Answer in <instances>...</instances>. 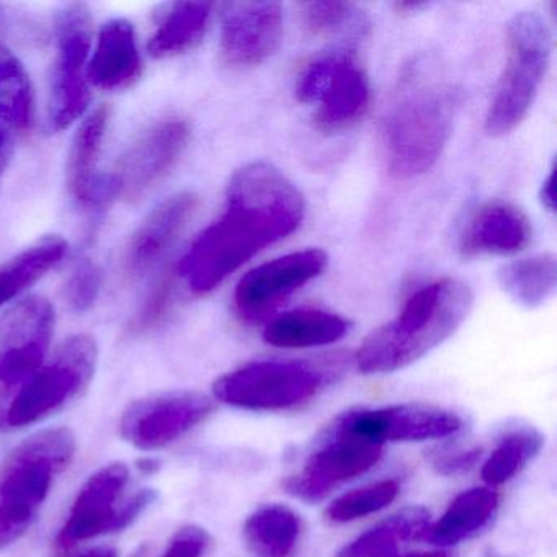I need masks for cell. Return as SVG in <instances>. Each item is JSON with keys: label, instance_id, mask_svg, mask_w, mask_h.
I'll return each mask as SVG.
<instances>
[{"label": "cell", "instance_id": "ffe728a7", "mask_svg": "<svg viewBox=\"0 0 557 557\" xmlns=\"http://www.w3.org/2000/svg\"><path fill=\"white\" fill-rule=\"evenodd\" d=\"M109 107H99L84 120L67 156L66 181L73 197L84 207L115 200L109 174H99L100 151L109 126Z\"/></svg>", "mask_w": 557, "mask_h": 557}, {"label": "cell", "instance_id": "b9f144b4", "mask_svg": "<svg viewBox=\"0 0 557 557\" xmlns=\"http://www.w3.org/2000/svg\"><path fill=\"white\" fill-rule=\"evenodd\" d=\"M404 557H449V554L446 550H430V553L407 554Z\"/></svg>", "mask_w": 557, "mask_h": 557}, {"label": "cell", "instance_id": "d6a6232c", "mask_svg": "<svg viewBox=\"0 0 557 557\" xmlns=\"http://www.w3.org/2000/svg\"><path fill=\"white\" fill-rule=\"evenodd\" d=\"M102 288V273L90 260H83L67 282V299L76 311H87L96 305Z\"/></svg>", "mask_w": 557, "mask_h": 557}, {"label": "cell", "instance_id": "4fadbf2b", "mask_svg": "<svg viewBox=\"0 0 557 557\" xmlns=\"http://www.w3.org/2000/svg\"><path fill=\"white\" fill-rule=\"evenodd\" d=\"M191 129L185 120L158 123L139 136L109 174L115 198L135 200L154 187L184 154Z\"/></svg>", "mask_w": 557, "mask_h": 557}, {"label": "cell", "instance_id": "e575fe53", "mask_svg": "<svg viewBox=\"0 0 557 557\" xmlns=\"http://www.w3.org/2000/svg\"><path fill=\"white\" fill-rule=\"evenodd\" d=\"M208 544H210V534L203 528L190 524L175 533L162 557H201Z\"/></svg>", "mask_w": 557, "mask_h": 557}, {"label": "cell", "instance_id": "ab89813d", "mask_svg": "<svg viewBox=\"0 0 557 557\" xmlns=\"http://www.w3.org/2000/svg\"><path fill=\"white\" fill-rule=\"evenodd\" d=\"M79 557H116V550L107 546L94 547V549L87 550Z\"/></svg>", "mask_w": 557, "mask_h": 557}, {"label": "cell", "instance_id": "ba28073f", "mask_svg": "<svg viewBox=\"0 0 557 557\" xmlns=\"http://www.w3.org/2000/svg\"><path fill=\"white\" fill-rule=\"evenodd\" d=\"M325 373L306 361L263 360L244 364L214 383V397L249 410H285L314 397Z\"/></svg>", "mask_w": 557, "mask_h": 557}, {"label": "cell", "instance_id": "836d02e7", "mask_svg": "<svg viewBox=\"0 0 557 557\" xmlns=\"http://www.w3.org/2000/svg\"><path fill=\"white\" fill-rule=\"evenodd\" d=\"M172 288H174V280L171 275H165L149 296L138 318L135 319V331H149L162 321L171 305Z\"/></svg>", "mask_w": 557, "mask_h": 557}, {"label": "cell", "instance_id": "d4e9b609", "mask_svg": "<svg viewBox=\"0 0 557 557\" xmlns=\"http://www.w3.org/2000/svg\"><path fill=\"white\" fill-rule=\"evenodd\" d=\"M430 527V513L423 507H407L384 518L345 544L335 557H400L404 543L422 540Z\"/></svg>", "mask_w": 557, "mask_h": 557}, {"label": "cell", "instance_id": "ac0fdd59", "mask_svg": "<svg viewBox=\"0 0 557 557\" xmlns=\"http://www.w3.org/2000/svg\"><path fill=\"white\" fill-rule=\"evenodd\" d=\"M533 237L527 214L508 203L494 200L482 205L466 223L459 237V252L466 259L481 256H513Z\"/></svg>", "mask_w": 557, "mask_h": 557}, {"label": "cell", "instance_id": "7c38bea8", "mask_svg": "<svg viewBox=\"0 0 557 557\" xmlns=\"http://www.w3.org/2000/svg\"><path fill=\"white\" fill-rule=\"evenodd\" d=\"M213 409L211 399L200 393L158 394L133 403L123 413L120 429L136 448L158 449L200 425Z\"/></svg>", "mask_w": 557, "mask_h": 557}, {"label": "cell", "instance_id": "484cf974", "mask_svg": "<svg viewBox=\"0 0 557 557\" xmlns=\"http://www.w3.org/2000/svg\"><path fill=\"white\" fill-rule=\"evenodd\" d=\"M301 518L286 505L260 507L247 518L244 537L256 557H289L301 536Z\"/></svg>", "mask_w": 557, "mask_h": 557}, {"label": "cell", "instance_id": "e0dca14e", "mask_svg": "<svg viewBox=\"0 0 557 557\" xmlns=\"http://www.w3.org/2000/svg\"><path fill=\"white\" fill-rule=\"evenodd\" d=\"M128 481V468L122 462L97 471L81 488L70 517L58 534L60 549H71L81 541L110 533Z\"/></svg>", "mask_w": 557, "mask_h": 557}, {"label": "cell", "instance_id": "74e56055", "mask_svg": "<svg viewBox=\"0 0 557 557\" xmlns=\"http://www.w3.org/2000/svg\"><path fill=\"white\" fill-rule=\"evenodd\" d=\"M12 158V139L4 126L0 125V178L4 175L5 169Z\"/></svg>", "mask_w": 557, "mask_h": 557}, {"label": "cell", "instance_id": "f35d334b", "mask_svg": "<svg viewBox=\"0 0 557 557\" xmlns=\"http://www.w3.org/2000/svg\"><path fill=\"white\" fill-rule=\"evenodd\" d=\"M540 197L543 207L553 213L554 207H556V198H554V171H550L549 175L544 178L543 185H541Z\"/></svg>", "mask_w": 557, "mask_h": 557}, {"label": "cell", "instance_id": "9c48e42d", "mask_svg": "<svg viewBox=\"0 0 557 557\" xmlns=\"http://www.w3.org/2000/svg\"><path fill=\"white\" fill-rule=\"evenodd\" d=\"M57 58L50 76L48 120L57 132L70 128L89 106L87 66L92 47V15L84 4H70L57 17Z\"/></svg>", "mask_w": 557, "mask_h": 557}, {"label": "cell", "instance_id": "5b68a950", "mask_svg": "<svg viewBox=\"0 0 557 557\" xmlns=\"http://www.w3.org/2000/svg\"><path fill=\"white\" fill-rule=\"evenodd\" d=\"M553 40L536 12H520L507 27V63L485 115V132L498 138L513 132L533 107L549 67Z\"/></svg>", "mask_w": 557, "mask_h": 557}, {"label": "cell", "instance_id": "2e32d148", "mask_svg": "<svg viewBox=\"0 0 557 557\" xmlns=\"http://www.w3.org/2000/svg\"><path fill=\"white\" fill-rule=\"evenodd\" d=\"M283 38V9L276 2H231L221 22V58L231 67L265 63Z\"/></svg>", "mask_w": 557, "mask_h": 557}, {"label": "cell", "instance_id": "3957f363", "mask_svg": "<svg viewBox=\"0 0 557 557\" xmlns=\"http://www.w3.org/2000/svg\"><path fill=\"white\" fill-rule=\"evenodd\" d=\"M458 92L440 83L409 81L381 126V146L387 171L413 178L435 165L451 136Z\"/></svg>", "mask_w": 557, "mask_h": 557}, {"label": "cell", "instance_id": "8d00e7d4", "mask_svg": "<svg viewBox=\"0 0 557 557\" xmlns=\"http://www.w3.org/2000/svg\"><path fill=\"white\" fill-rule=\"evenodd\" d=\"M482 449L481 448H471V449H461V451L449 453V455L442 456V458L436 459L435 468L436 472L442 475H458L461 472L469 471V469L474 468L478 465L479 459H481Z\"/></svg>", "mask_w": 557, "mask_h": 557}, {"label": "cell", "instance_id": "8992f818", "mask_svg": "<svg viewBox=\"0 0 557 557\" xmlns=\"http://www.w3.org/2000/svg\"><path fill=\"white\" fill-rule=\"evenodd\" d=\"M296 97L314 106L319 132L337 135L354 128L370 110V77L354 51H331L306 64L296 81Z\"/></svg>", "mask_w": 557, "mask_h": 557}, {"label": "cell", "instance_id": "7a4b0ae2", "mask_svg": "<svg viewBox=\"0 0 557 557\" xmlns=\"http://www.w3.org/2000/svg\"><path fill=\"white\" fill-rule=\"evenodd\" d=\"M472 292L466 283L442 278L413 293L393 321L368 335L357 351L364 374L403 370L451 337L468 318Z\"/></svg>", "mask_w": 557, "mask_h": 557}, {"label": "cell", "instance_id": "603a6c76", "mask_svg": "<svg viewBox=\"0 0 557 557\" xmlns=\"http://www.w3.org/2000/svg\"><path fill=\"white\" fill-rule=\"evenodd\" d=\"M350 331V322L322 309H296L269 322L263 341L278 348H312L335 344Z\"/></svg>", "mask_w": 557, "mask_h": 557}, {"label": "cell", "instance_id": "f1b7e54d", "mask_svg": "<svg viewBox=\"0 0 557 557\" xmlns=\"http://www.w3.org/2000/svg\"><path fill=\"white\" fill-rule=\"evenodd\" d=\"M544 436L533 426L508 430L482 465L485 484L502 485L520 474L543 449Z\"/></svg>", "mask_w": 557, "mask_h": 557}, {"label": "cell", "instance_id": "d6986e66", "mask_svg": "<svg viewBox=\"0 0 557 557\" xmlns=\"http://www.w3.org/2000/svg\"><path fill=\"white\" fill-rule=\"evenodd\" d=\"M198 205L197 195L185 191L169 198L146 218L126 249L125 272L129 278H141L158 265L197 213Z\"/></svg>", "mask_w": 557, "mask_h": 557}, {"label": "cell", "instance_id": "4316f807", "mask_svg": "<svg viewBox=\"0 0 557 557\" xmlns=\"http://www.w3.org/2000/svg\"><path fill=\"white\" fill-rule=\"evenodd\" d=\"M67 243L61 236H45L0 265V306L27 292L63 260Z\"/></svg>", "mask_w": 557, "mask_h": 557}, {"label": "cell", "instance_id": "5bb4252c", "mask_svg": "<svg viewBox=\"0 0 557 557\" xmlns=\"http://www.w3.org/2000/svg\"><path fill=\"white\" fill-rule=\"evenodd\" d=\"M327 265L324 250L308 249L288 253L247 272L234 293L240 318L259 321L293 293L318 278Z\"/></svg>", "mask_w": 557, "mask_h": 557}, {"label": "cell", "instance_id": "83f0119b", "mask_svg": "<svg viewBox=\"0 0 557 557\" xmlns=\"http://www.w3.org/2000/svg\"><path fill=\"white\" fill-rule=\"evenodd\" d=\"M556 257L553 253L528 257L502 267L500 288L524 308H537L553 295L557 278Z\"/></svg>", "mask_w": 557, "mask_h": 557}, {"label": "cell", "instance_id": "4dcf8cb0", "mask_svg": "<svg viewBox=\"0 0 557 557\" xmlns=\"http://www.w3.org/2000/svg\"><path fill=\"white\" fill-rule=\"evenodd\" d=\"M397 495H399V482L396 479H383L335 498L329 505L325 515L334 523H350L389 507Z\"/></svg>", "mask_w": 557, "mask_h": 557}, {"label": "cell", "instance_id": "7402d4cb", "mask_svg": "<svg viewBox=\"0 0 557 557\" xmlns=\"http://www.w3.org/2000/svg\"><path fill=\"white\" fill-rule=\"evenodd\" d=\"M498 508V494L492 487H472L453 498L445 513L430 523L422 540L446 547L461 543L487 527Z\"/></svg>", "mask_w": 557, "mask_h": 557}, {"label": "cell", "instance_id": "6da1fadb", "mask_svg": "<svg viewBox=\"0 0 557 557\" xmlns=\"http://www.w3.org/2000/svg\"><path fill=\"white\" fill-rule=\"evenodd\" d=\"M305 210L301 191L285 174L269 162H250L231 178L224 213L195 240L178 273L191 292H211L298 230Z\"/></svg>", "mask_w": 557, "mask_h": 557}, {"label": "cell", "instance_id": "52a82bcc", "mask_svg": "<svg viewBox=\"0 0 557 557\" xmlns=\"http://www.w3.org/2000/svg\"><path fill=\"white\" fill-rule=\"evenodd\" d=\"M97 358L99 350L92 337L74 335L67 338L12 400L8 410L9 425H32L63 409L89 386L96 373Z\"/></svg>", "mask_w": 557, "mask_h": 557}, {"label": "cell", "instance_id": "9a60e30c", "mask_svg": "<svg viewBox=\"0 0 557 557\" xmlns=\"http://www.w3.org/2000/svg\"><path fill=\"white\" fill-rule=\"evenodd\" d=\"M383 446L367 440L332 433L322 448L309 456L301 471L285 482L288 494L299 500H324L332 491L376 466Z\"/></svg>", "mask_w": 557, "mask_h": 557}, {"label": "cell", "instance_id": "60d3db41", "mask_svg": "<svg viewBox=\"0 0 557 557\" xmlns=\"http://www.w3.org/2000/svg\"><path fill=\"white\" fill-rule=\"evenodd\" d=\"M136 466H138L139 471L145 472V474H152V472L159 469V462L154 461V459H141Z\"/></svg>", "mask_w": 557, "mask_h": 557}, {"label": "cell", "instance_id": "44dd1931", "mask_svg": "<svg viewBox=\"0 0 557 557\" xmlns=\"http://www.w3.org/2000/svg\"><path fill=\"white\" fill-rule=\"evenodd\" d=\"M141 73V53L133 25L123 18L107 22L97 37L87 79L99 89L120 90L132 86Z\"/></svg>", "mask_w": 557, "mask_h": 557}, {"label": "cell", "instance_id": "277c9868", "mask_svg": "<svg viewBox=\"0 0 557 557\" xmlns=\"http://www.w3.org/2000/svg\"><path fill=\"white\" fill-rule=\"evenodd\" d=\"M76 453L70 429H50L30 436L0 466V549L27 533L53 484Z\"/></svg>", "mask_w": 557, "mask_h": 557}, {"label": "cell", "instance_id": "30bf717a", "mask_svg": "<svg viewBox=\"0 0 557 557\" xmlns=\"http://www.w3.org/2000/svg\"><path fill=\"white\" fill-rule=\"evenodd\" d=\"M462 425L461 417L449 410L423 404H397L376 409L348 410L338 417L332 433L383 446L387 442L446 438L458 433Z\"/></svg>", "mask_w": 557, "mask_h": 557}, {"label": "cell", "instance_id": "f546056e", "mask_svg": "<svg viewBox=\"0 0 557 557\" xmlns=\"http://www.w3.org/2000/svg\"><path fill=\"white\" fill-rule=\"evenodd\" d=\"M35 96L21 61L0 45V125L28 129L34 123Z\"/></svg>", "mask_w": 557, "mask_h": 557}, {"label": "cell", "instance_id": "cb8c5ba5", "mask_svg": "<svg viewBox=\"0 0 557 557\" xmlns=\"http://www.w3.org/2000/svg\"><path fill=\"white\" fill-rule=\"evenodd\" d=\"M213 4L210 2H175L165 5L149 40L152 58H171L194 50L207 34Z\"/></svg>", "mask_w": 557, "mask_h": 557}, {"label": "cell", "instance_id": "1f68e13d", "mask_svg": "<svg viewBox=\"0 0 557 557\" xmlns=\"http://www.w3.org/2000/svg\"><path fill=\"white\" fill-rule=\"evenodd\" d=\"M358 11L345 2H308L301 5V24L311 35H327L355 25Z\"/></svg>", "mask_w": 557, "mask_h": 557}, {"label": "cell", "instance_id": "d590c367", "mask_svg": "<svg viewBox=\"0 0 557 557\" xmlns=\"http://www.w3.org/2000/svg\"><path fill=\"white\" fill-rule=\"evenodd\" d=\"M156 492L152 488H143V491L136 492L133 497L126 498L125 502L120 504L119 510H116L115 518L112 521V528L110 533H116V531L125 530L129 524L135 523L138 520L139 515L156 500Z\"/></svg>", "mask_w": 557, "mask_h": 557}, {"label": "cell", "instance_id": "8fae6325", "mask_svg": "<svg viewBox=\"0 0 557 557\" xmlns=\"http://www.w3.org/2000/svg\"><path fill=\"white\" fill-rule=\"evenodd\" d=\"M53 331V306L40 296H32L0 315V386L27 383L40 370Z\"/></svg>", "mask_w": 557, "mask_h": 557}]
</instances>
